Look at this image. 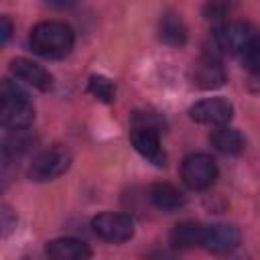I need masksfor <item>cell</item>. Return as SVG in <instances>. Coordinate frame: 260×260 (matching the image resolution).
Listing matches in <instances>:
<instances>
[{"label":"cell","mask_w":260,"mask_h":260,"mask_svg":"<svg viewBox=\"0 0 260 260\" xmlns=\"http://www.w3.org/2000/svg\"><path fill=\"white\" fill-rule=\"evenodd\" d=\"M71 167V152L61 146V144H53L45 150H41L30 167H28V179L43 183V181H53L57 177H61L63 173H67V169Z\"/></svg>","instance_id":"3"},{"label":"cell","mask_w":260,"mask_h":260,"mask_svg":"<svg viewBox=\"0 0 260 260\" xmlns=\"http://www.w3.org/2000/svg\"><path fill=\"white\" fill-rule=\"evenodd\" d=\"M130 142L136 148L138 154H142L146 160H150L156 167L167 165V154L160 148V134L148 128H132L130 132Z\"/></svg>","instance_id":"10"},{"label":"cell","mask_w":260,"mask_h":260,"mask_svg":"<svg viewBox=\"0 0 260 260\" xmlns=\"http://www.w3.org/2000/svg\"><path fill=\"white\" fill-rule=\"evenodd\" d=\"M191 120L207 126H228V122L234 116V106L225 98H205L195 102L189 108Z\"/></svg>","instance_id":"7"},{"label":"cell","mask_w":260,"mask_h":260,"mask_svg":"<svg viewBox=\"0 0 260 260\" xmlns=\"http://www.w3.org/2000/svg\"><path fill=\"white\" fill-rule=\"evenodd\" d=\"M45 254L49 260H89L91 250L77 238H55L47 242Z\"/></svg>","instance_id":"11"},{"label":"cell","mask_w":260,"mask_h":260,"mask_svg":"<svg viewBox=\"0 0 260 260\" xmlns=\"http://www.w3.org/2000/svg\"><path fill=\"white\" fill-rule=\"evenodd\" d=\"M260 35L258 30L250 24V22H242V20H232V22H223L215 28L213 32V41L215 45L232 55H240L246 47H250L254 41H258Z\"/></svg>","instance_id":"4"},{"label":"cell","mask_w":260,"mask_h":260,"mask_svg":"<svg viewBox=\"0 0 260 260\" xmlns=\"http://www.w3.org/2000/svg\"><path fill=\"white\" fill-rule=\"evenodd\" d=\"M91 228H93L95 236H100L102 240L112 242V244L128 242L134 236V221L126 213H114V211L98 213L91 219Z\"/></svg>","instance_id":"6"},{"label":"cell","mask_w":260,"mask_h":260,"mask_svg":"<svg viewBox=\"0 0 260 260\" xmlns=\"http://www.w3.org/2000/svg\"><path fill=\"white\" fill-rule=\"evenodd\" d=\"M181 179L189 189L203 191V189H207L215 183L217 162L213 160V156H209L205 152L191 154L181 165Z\"/></svg>","instance_id":"5"},{"label":"cell","mask_w":260,"mask_h":260,"mask_svg":"<svg viewBox=\"0 0 260 260\" xmlns=\"http://www.w3.org/2000/svg\"><path fill=\"white\" fill-rule=\"evenodd\" d=\"M0 122L4 130H24L35 120V108L28 93L12 79H2L0 85Z\"/></svg>","instance_id":"2"},{"label":"cell","mask_w":260,"mask_h":260,"mask_svg":"<svg viewBox=\"0 0 260 260\" xmlns=\"http://www.w3.org/2000/svg\"><path fill=\"white\" fill-rule=\"evenodd\" d=\"M0 24H2V28H0V32H2V43H6V41L10 39V32H12V24H10L8 16H2V18H0Z\"/></svg>","instance_id":"22"},{"label":"cell","mask_w":260,"mask_h":260,"mask_svg":"<svg viewBox=\"0 0 260 260\" xmlns=\"http://www.w3.org/2000/svg\"><path fill=\"white\" fill-rule=\"evenodd\" d=\"M240 244V230L230 223H209L203 230V244L211 254H228Z\"/></svg>","instance_id":"8"},{"label":"cell","mask_w":260,"mask_h":260,"mask_svg":"<svg viewBox=\"0 0 260 260\" xmlns=\"http://www.w3.org/2000/svg\"><path fill=\"white\" fill-rule=\"evenodd\" d=\"M193 83L201 89H217L225 83V71L211 55H203L193 67Z\"/></svg>","instance_id":"12"},{"label":"cell","mask_w":260,"mask_h":260,"mask_svg":"<svg viewBox=\"0 0 260 260\" xmlns=\"http://www.w3.org/2000/svg\"><path fill=\"white\" fill-rule=\"evenodd\" d=\"M203 230L205 225H201L199 221H181L171 230L169 240L177 250L199 248L203 244Z\"/></svg>","instance_id":"13"},{"label":"cell","mask_w":260,"mask_h":260,"mask_svg":"<svg viewBox=\"0 0 260 260\" xmlns=\"http://www.w3.org/2000/svg\"><path fill=\"white\" fill-rule=\"evenodd\" d=\"M87 89H89L91 95H95L98 100H102L106 104H110L114 100V95H116L114 83L108 77H104V75H91L89 83H87Z\"/></svg>","instance_id":"19"},{"label":"cell","mask_w":260,"mask_h":260,"mask_svg":"<svg viewBox=\"0 0 260 260\" xmlns=\"http://www.w3.org/2000/svg\"><path fill=\"white\" fill-rule=\"evenodd\" d=\"M240 61H242V65L248 69V71H260V39L258 41H254L250 47H246L240 55Z\"/></svg>","instance_id":"20"},{"label":"cell","mask_w":260,"mask_h":260,"mask_svg":"<svg viewBox=\"0 0 260 260\" xmlns=\"http://www.w3.org/2000/svg\"><path fill=\"white\" fill-rule=\"evenodd\" d=\"M158 37L165 45L181 47L187 41V26L177 12H165L158 20Z\"/></svg>","instance_id":"14"},{"label":"cell","mask_w":260,"mask_h":260,"mask_svg":"<svg viewBox=\"0 0 260 260\" xmlns=\"http://www.w3.org/2000/svg\"><path fill=\"white\" fill-rule=\"evenodd\" d=\"M30 49L45 59H63L75 45L73 28L63 20H43L30 28Z\"/></svg>","instance_id":"1"},{"label":"cell","mask_w":260,"mask_h":260,"mask_svg":"<svg viewBox=\"0 0 260 260\" xmlns=\"http://www.w3.org/2000/svg\"><path fill=\"white\" fill-rule=\"evenodd\" d=\"M209 142L223 154H240L244 150V136L232 126H217L209 134Z\"/></svg>","instance_id":"16"},{"label":"cell","mask_w":260,"mask_h":260,"mask_svg":"<svg viewBox=\"0 0 260 260\" xmlns=\"http://www.w3.org/2000/svg\"><path fill=\"white\" fill-rule=\"evenodd\" d=\"M10 73L20 79L26 81L28 85L41 89V91H49L53 87V75L39 63L26 59V57H16L10 61Z\"/></svg>","instance_id":"9"},{"label":"cell","mask_w":260,"mask_h":260,"mask_svg":"<svg viewBox=\"0 0 260 260\" xmlns=\"http://www.w3.org/2000/svg\"><path fill=\"white\" fill-rule=\"evenodd\" d=\"M14 225H16V221L10 219V209H8V207H2V228H4V236H8Z\"/></svg>","instance_id":"21"},{"label":"cell","mask_w":260,"mask_h":260,"mask_svg":"<svg viewBox=\"0 0 260 260\" xmlns=\"http://www.w3.org/2000/svg\"><path fill=\"white\" fill-rule=\"evenodd\" d=\"M148 197H150L152 205L162 211H175L185 203L183 193L171 183H154L148 191Z\"/></svg>","instance_id":"15"},{"label":"cell","mask_w":260,"mask_h":260,"mask_svg":"<svg viewBox=\"0 0 260 260\" xmlns=\"http://www.w3.org/2000/svg\"><path fill=\"white\" fill-rule=\"evenodd\" d=\"M130 124H132V128H148V130H154V132H158V134L165 132V128H167L165 118H162L160 114L148 112V110H138V112H134L132 118H130Z\"/></svg>","instance_id":"18"},{"label":"cell","mask_w":260,"mask_h":260,"mask_svg":"<svg viewBox=\"0 0 260 260\" xmlns=\"http://www.w3.org/2000/svg\"><path fill=\"white\" fill-rule=\"evenodd\" d=\"M32 144H35V136L28 132V128L10 130L2 140V154H4V158H16V156L24 154Z\"/></svg>","instance_id":"17"}]
</instances>
